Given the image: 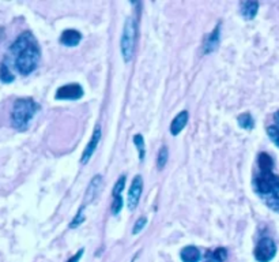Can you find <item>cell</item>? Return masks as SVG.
<instances>
[{"instance_id": "6da1fadb", "label": "cell", "mask_w": 279, "mask_h": 262, "mask_svg": "<svg viewBox=\"0 0 279 262\" xmlns=\"http://www.w3.org/2000/svg\"><path fill=\"white\" fill-rule=\"evenodd\" d=\"M12 64L22 75H29L37 69L41 59L38 41L32 32L20 33L10 47Z\"/></svg>"}, {"instance_id": "7a4b0ae2", "label": "cell", "mask_w": 279, "mask_h": 262, "mask_svg": "<svg viewBox=\"0 0 279 262\" xmlns=\"http://www.w3.org/2000/svg\"><path fill=\"white\" fill-rule=\"evenodd\" d=\"M253 188L268 208L279 213V176L272 173V169L255 175Z\"/></svg>"}, {"instance_id": "3957f363", "label": "cell", "mask_w": 279, "mask_h": 262, "mask_svg": "<svg viewBox=\"0 0 279 262\" xmlns=\"http://www.w3.org/2000/svg\"><path fill=\"white\" fill-rule=\"evenodd\" d=\"M38 111H40V105L33 98H18V100H15L11 111L12 127L16 130L25 131Z\"/></svg>"}, {"instance_id": "277c9868", "label": "cell", "mask_w": 279, "mask_h": 262, "mask_svg": "<svg viewBox=\"0 0 279 262\" xmlns=\"http://www.w3.org/2000/svg\"><path fill=\"white\" fill-rule=\"evenodd\" d=\"M136 37H138V24H136V20L132 16H130V18H127L126 25H124L122 42H120L123 59H124L126 63H128L132 59L135 44H136Z\"/></svg>"}, {"instance_id": "5b68a950", "label": "cell", "mask_w": 279, "mask_h": 262, "mask_svg": "<svg viewBox=\"0 0 279 262\" xmlns=\"http://www.w3.org/2000/svg\"><path fill=\"white\" fill-rule=\"evenodd\" d=\"M255 258L259 262H270L276 254L275 242L271 237H262L255 247Z\"/></svg>"}, {"instance_id": "8992f818", "label": "cell", "mask_w": 279, "mask_h": 262, "mask_svg": "<svg viewBox=\"0 0 279 262\" xmlns=\"http://www.w3.org/2000/svg\"><path fill=\"white\" fill-rule=\"evenodd\" d=\"M55 97L56 100H79L83 97V88L79 83H68L59 88Z\"/></svg>"}, {"instance_id": "52a82bcc", "label": "cell", "mask_w": 279, "mask_h": 262, "mask_svg": "<svg viewBox=\"0 0 279 262\" xmlns=\"http://www.w3.org/2000/svg\"><path fill=\"white\" fill-rule=\"evenodd\" d=\"M142 188H143V179H142L141 175H136L131 183L128 196H127V205H128L130 210H135L138 206L139 201H141Z\"/></svg>"}, {"instance_id": "ba28073f", "label": "cell", "mask_w": 279, "mask_h": 262, "mask_svg": "<svg viewBox=\"0 0 279 262\" xmlns=\"http://www.w3.org/2000/svg\"><path fill=\"white\" fill-rule=\"evenodd\" d=\"M100 139H101V126H100V124H97V126H96V128H94L93 137H91L89 145L86 146L85 151H83V155H82V157H81L82 164H86L90 159H91V156L94 155V151H96V149H97Z\"/></svg>"}, {"instance_id": "9c48e42d", "label": "cell", "mask_w": 279, "mask_h": 262, "mask_svg": "<svg viewBox=\"0 0 279 262\" xmlns=\"http://www.w3.org/2000/svg\"><path fill=\"white\" fill-rule=\"evenodd\" d=\"M82 40V34L78 30H73V29H68V30H64L61 33L60 36V42L65 47H77Z\"/></svg>"}, {"instance_id": "30bf717a", "label": "cell", "mask_w": 279, "mask_h": 262, "mask_svg": "<svg viewBox=\"0 0 279 262\" xmlns=\"http://www.w3.org/2000/svg\"><path fill=\"white\" fill-rule=\"evenodd\" d=\"M188 123V112L187 111H181L180 114L173 119V122L170 124V134L178 135L181 133V130L187 126Z\"/></svg>"}, {"instance_id": "8fae6325", "label": "cell", "mask_w": 279, "mask_h": 262, "mask_svg": "<svg viewBox=\"0 0 279 262\" xmlns=\"http://www.w3.org/2000/svg\"><path fill=\"white\" fill-rule=\"evenodd\" d=\"M219 34H221V25H218V26L213 30V33H211L210 36L207 37L206 42H204V47H203V52L204 53L214 52L215 49H217V47H218Z\"/></svg>"}, {"instance_id": "7c38bea8", "label": "cell", "mask_w": 279, "mask_h": 262, "mask_svg": "<svg viewBox=\"0 0 279 262\" xmlns=\"http://www.w3.org/2000/svg\"><path fill=\"white\" fill-rule=\"evenodd\" d=\"M180 257H181L182 262H199L202 254H200L198 247H195V246H187V247H184L181 250Z\"/></svg>"}, {"instance_id": "4fadbf2b", "label": "cell", "mask_w": 279, "mask_h": 262, "mask_svg": "<svg viewBox=\"0 0 279 262\" xmlns=\"http://www.w3.org/2000/svg\"><path fill=\"white\" fill-rule=\"evenodd\" d=\"M101 183H102V178L100 175L94 176L93 180L90 182V186L87 187V191H86V198H87V202L86 204H89L91 201L97 196L98 190L101 188Z\"/></svg>"}, {"instance_id": "5bb4252c", "label": "cell", "mask_w": 279, "mask_h": 262, "mask_svg": "<svg viewBox=\"0 0 279 262\" xmlns=\"http://www.w3.org/2000/svg\"><path fill=\"white\" fill-rule=\"evenodd\" d=\"M258 8H259V3L258 2H245L241 6V15L247 20L253 19L258 14Z\"/></svg>"}, {"instance_id": "9a60e30c", "label": "cell", "mask_w": 279, "mask_h": 262, "mask_svg": "<svg viewBox=\"0 0 279 262\" xmlns=\"http://www.w3.org/2000/svg\"><path fill=\"white\" fill-rule=\"evenodd\" d=\"M227 251L223 247L213 250L211 253L207 254V259L204 262H226Z\"/></svg>"}, {"instance_id": "2e32d148", "label": "cell", "mask_w": 279, "mask_h": 262, "mask_svg": "<svg viewBox=\"0 0 279 262\" xmlns=\"http://www.w3.org/2000/svg\"><path fill=\"white\" fill-rule=\"evenodd\" d=\"M239 126L241 127V128H244V130H252V128L255 127V120L252 118V115L248 114V112L240 115Z\"/></svg>"}, {"instance_id": "e0dca14e", "label": "cell", "mask_w": 279, "mask_h": 262, "mask_svg": "<svg viewBox=\"0 0 279 262\" xmlns=\"http://www.w3.org/2000/svg\"><path fill=\"white\" fill-rule=\"evenodd\" d=\"M258 164H259L260 171H268L274 167V161L267 153H260L259 157H258Z\"/></svg>"}, {"instance_id": "ac0fdd59", "label": "cell", "mask_w": 279, "mask_h": 262, "mask_svg": "<svg viewBox=\"0 0 279 262\" xmlns=\"http://www.w3.org/2000/svg\"><path fill=\"white\" fill-rule=\"evenodd\" d=\"M0 81L4 82V83H10V82L14 81V75L10 71V66L7 64V60H4L0 66Z\"/></svg>"}, {"instance_id": "d6986e66", "label": "cell", "mask_w": 279, "mask_h": 262, "mask_svg": "<svg viewBox=\"0 0 279 262\" xmlns=\"http://www.w3.org/2000/svg\"><path fill=\"white\" fill-rule=\"evenodd\" d=\"M168 157H169V150H168V146H164L159 149V153H158V159H157V167L158 169H162V168L165 167L166 161H168Z\"/></svg>"}, {"instance_id": "ffe728a7", "label": "cell", "mask_w": 279, "mask_h": 262, "mask_svg": "<svg viewBox=\"0 0 279 262\" xmlns=\"http://www.w3.org/2000/svg\"><path fill=\"white\" fill-rule=\"evenodd\" d=\"M134 143L136 145V147H138L139 159L145 160L146 147H145V139H143V135H142V134H135L134 135Z\"/></svg>"}, {"instance_id": "44dd1931", "label": "cell", "mask_w": 279, "mask_h": 262, "mask_svg": "<svg viewBox=\"0 0 279 262\" xmlns=\"http://www.w3.org/2000/svg\"><path fill=\"white\" fill-rule=\"evenodd\" d=\"M83 210H85V205H82L81 209H79V212L77 213V216L74 217V220L71 221V224H69V228H77L79 225L85 221L86 216L83 214Z\"/></svg>"}, {"instance_id": "7402d4cb", "label": "cell", "mask_w": 279, "mask_h": 262, "mask_svg": "<svg viewBox=\"0 0 279 262\" xmlns=\"http://www.w3.org/2000/svg\"><path fill=\"white\" fill-rule=\"evenodd\" d=\"M126 175H123L120 179L116 182V184H114V187H113V191H112V195L114 196H118V195H122V191L124 190V187H126Z\"/></svg>"}, {"instance_id": "603a6c76", "label": "cell", "mask_w": 279, "mask_h": 262, "mask_svg": "<svg viewBox=\"0 0 279 262\" xmlns=\"http://www.w3.org/2000/svg\"><path fill=\"white\" fill-rule=\"evenodd\" d=\"M267 134H268V137L271 138L272 142L275 143L276 146L279 147V127L270 126L267 128Z\"/></svg>"}, {"instance_id": "cb8c5ba5", "label": "cell", "mask_w": 279, "mask_h": 262, "mask_svg": "<svg viewBox=\"0 0 279 262\" xmlns=\"http://www.w3.org/2000/svg\"><path fill=\"white\" fill-rule=\"evenodd\" d=\"M123 208V196L118 195L113 198V204H112V213H113L114 216H118L119 213L122 212Z\"/></svg>"}, {"instance_id": "d4e9b609", "label": "cell", "mask_w": 279, "mask_h": 262, "mask_svg": "<svg viewBox=\"0 0 279 262\" xmlns=\"http://www.w3.org/2000/svg\"><path fill=\"white\" fill-rule=\"evenodd\" d=\"M146 224H147V217H141V219H139V220L135 223L134 231H132V233H134V235H138L142 229L145 228Z\"/></svg>"}, {"instance_id": "484cf974", "label": "cell", "mask_w": 279, "mask_h": 262, "mask_svg": "<svg viewBox=\"0 0 279 262\" xmlns=\"http://www.w3.org/2000/svg\"><path fill=\"white\" fill-rule=\"evenodd\" d=\"M83 251H85V250L81 249V250H79V251H78L77 254H75V255H74V257L69 258V259L67 262H79V259H81L82 255H83Z\"/></svg>"}, {"instance_id": "4316f807", "label": "cell", "mask_w": 279, "mask_h": 262, "mask_svg": "<svg viewBox=\"0 0 279 262\" xmlns=\"http://www.w3.org/2000/svg\"><path fill=\"white\" fill-rule=\"evenodd\" d=\"M274 120H275V126L276 127H279V111H276L275 112V115H274Z\"/></svg>"}]
</instances>
